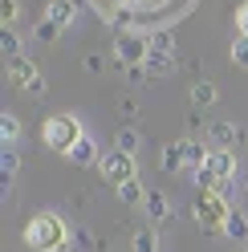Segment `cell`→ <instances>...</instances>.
<instances>
[{
  "mask_svg": "<svg viewBox=\"0 0 248 252\" xmlns=\"http://www.w3.org/2000/svg\"><path fill=\"white\" fill-rule=\"evenodd\" d=\"M208 138L216 143V151H232L236 143H244V130H240L236 122L220 118V122H212V126H208Z\"/></svg>",
  "mask_w": 248,
  "mask_h": 252,
  "instance_id": "obj_6",
  "label": "cell"
},
{
  "mask_svg": "<svg viewBox=\"0 0 248 252\" xmlns=\"http://www.w3.org/2000/svg\"><path fill=\"white\" fill-rule=\"evenodd\" d=\"M208 171H212V175L216 179H236V155H232V151H216L212 147V159H208Z\"/></svg>",
  "mask_w": 248,
  "mask_h": 252,
  "instance_id": "obj_8",
  "label": "cell"
},
{
  "mask_svg": "<svg viewBox=\"0 0 248 252\" xmlns=\"http://www.w3.org/2000/svg\"><path fill=\"white\" fill-rule=\"evenodd\" d=\"M86 69H90V73H102V57L90 53V57H86Z\"/></svg>",
  "mask_w": 248,
  "mask_h": 252,
  "instance_id": "obj_29",
  "label": "cell"
},
{
  "mask_svg": "<svg viewBox=\"0 0 248 252\" xmlns=\"http://www.w3.org/2000/svg\"><path fill=\"white\" fill-rule=\"evenodd\" d=\"M159 167L167 175H179V171H187V159H183V143H167L163 155H159Z\"/></svg>",
  "mask_w": 248,
  "mask_h": 252,
  "instance_id": "obj_10",
  "label": "cell"
},
{
  "mask_svg": "<svg viewBox=\"0 0 248 252\" xmlns=\"http://www.w3.org/2000/svg\"><path fill=\"white\" fill-rule=\"evenodd\" d=\"M102 175H106V183H114V187H122L126 179H134L138 175V167H134V155H126V151H110V155H102Z\"/></svg>",
  "mask_w": 248,
  "mask_h": 252,
  "instance_id": "obj_5",
  "label": "cell"
},
{
  "mask_svg": "<svg viewBox=\"0 0 248 252\" xmlns=\"http://www.w3.org/2000/svg\"><path fill=\"white\" fill-rule=\"evenodd\" d=\"M183 159H187V171L195 175L199 167H208V159H212V151H208L204 143H195V138H183Z\"/></svg>",
  "mask_w": 248,
  "mask_h": 252,
  "instance_id": "obj_11",
  "label": "cell"
},
{
  "mask_svg": "<svg viewBox=\"0 0 248 252\" xmlns=\"http://www.w3.org/2000/svg\"><path fill=\"white\" fill-rule=\"evenodd\" d=\"M25 244L37 252H65L69 248V228L57 212H41L25 224Z\"/></svg>",
  "mask_w": 248,
  "mask_h": 252,
  "instance_id": "obj_1",
  "label": "cell"
},
{
  "mask_svg": "<svg viewBox=\"0 0 248 252\" xmlns=\"http://www.w3.org/2000/svg\"><path fill=\"white\" fill-rule=\"evenodd\" d=\"M0 138H4L8 147L21 138V122H17V114H0Z\"/></svg>",
  "mask_w": 248,
  "mask_h": 252,
  "instance_id": "obj_19",
  "label": "cell"
},
{
  "mask_svg": "<svg viewBox=\"0 0 248 252\" xmlns=\"http://www.w3.org/2000/svg\"><path fill=\"white\" fill-rule=\"evenodd\" d=\"M212 102H216V86L212 82H195L191 86V106L199 110V106H212Z\"/></svg>",
  "mask_w": 248,
  "mask_h": 252,
  "instance_id": "obj_15",
  "label": "cell"
},
{
  "mask_svg": "<svg viewBox=\"0 0 248 252\" xmlns=\"http://www.w3.org/2000/svg\"><path fill=\"white\" fill-rule=\"evenodd\" d=\"M12 21H17V0H0V25L12 29Z\"/></svg>",
  "mask_w": 248,
  "mask_h": 252,
  "instance_id": "obj_25",
  "label": "cell"
},
{
  "mask_svg": "<svg viewBox=\"0 0 248 252\" xmlns=\"http://www.w3.org/2000/svg\"><path fill=\"white\" fill-rule=\"evenodd\" d=\"M118 151L134 155V151H138V130H130V126H122V130H118Z\"/></svg>",
  "mask_w": 248,
  "mask_h": 252,
  "instance_id": "obj_23",
  "label": "cell"
},
{
  "mask_svg": "<svg viewBox=\"0 0 248 252\" xmlns=\"http://www.w3.org/2000/svg\"><path fill=\"white\" fill-rule=\"evenodd\" d=\"M147 41H151V53H167V57L175 53V37L167 33V29H159V33H151Z\"/></svg>",
  "mask_w": 248,
  "mask_h": 252,
  "instance_id": "obj_16",
  "label": "cell"
},
{
  "mask_svg": "<svg viewBox=\"0 0 248 252\" xmlns=\"http://www.w3.org/2000/svg\"><path fill=\"white\" fill-rule=\"evenodd\" d=\"M73 240H77V244H82V248H98L94 240H90V232H86V228H73Z\"/></svg>",
  "mask_w": 248,
  "mask_h": 252,
  "instance_id": "obj_28",
  "label": "cell"
},
{
  "mask_svg": "<svg viewBox=\"0 0 248 252\" xmlns=\"http://www.w3.org/2000/svg\"><path fill=\"white\" fill-rule=\"evenodd\" d=\"M0 53H4L8 61H12V57H21V37L12 33V29H0Z\"/></svg>",
  "mask_w": 248,
  "mask_h": 252,
  "instance_id": "obj_21",
  "label": "cell"
},
{
  "mask_svg": "<svg viewBox=\"0 0 248 252\" xmlns=\"http://www.w3.org/2000/svg\"><path fill=\"white\" fill-rule=\"evenodd\" d=\"M147 216H151V224H163V220L175 216V208H171V199H167L163 191H151L147 195Z\"/></svg>",
  "mask_w": 248,
  "mask_h": 252,
  "instance_id": "obj_12",
  "label": "cell"
},
{
  "mask_svg": "<svg viewBox=\"0 0 248 252\" xmlns=\"http://www.w3.org/2000/svg\"><path fill=\"white\" fill-rule=\"evenodd\" d=\"M236 29H240V37H248V0H244L240 12H236Z\"/></svg>",
  "mask_w": 248,
  "mask_h": 252,
  "instance_id": "obj_27",
  "label": "cell"
},
{
  "mask_svg": "<svg viewBox=\"0 0 248 252\" xmlns=\"http://www.w3.org/2000/svg\"><path fill=\"white\" fill-rule=\"evenodd\" d=\"M130 252H159V240H155V232H151V228L134 232V240H130Z\"/></svg>",
  "mask_w": 248,
  "mask_h": 252,
  "instance_id": "obj_20",
  "label": "cell"
},
{
  "mask_svg": "<svg viewBox=\"0 0 248 252\" xmlns=\"http://www.w3.org/2000/svg\"><path fill=\"white\" fill-rule=\"evenodd\" d=\"M45 17H49L57 29H69L77 21V0H49V8H45Z\"/></svg>",
  "mask_w": 248,
  "mask_h": 252,
  "instance_id": "obj_9",
  "label": "cell"
},
{
  "mask_svg": "<svg viewBox=\"0 0 248 252\" xmlns=\"http://www.w3.org/2000/svg\"><path fill=\"white\" fill-rule=\"evenodd\" d=\"M114 57H118L126 69H138V65H147V57H151V41H147L143 33H118Z\"/></svg>",
  "mask_w": 248,
  "mask_h": 252,
  "instance_id": "obj_4",
  "label": "cell"
},
{
  "mask_svg": "<svg viewBox=\"0 0 248 252\" xmlns=\"http://www.w3.org/2000/svg\"><path fill=\"white\" fill-rule=\"evenodd\" d=\"M69 163H77V167H94V163H102V159H98V143L86 134L82 143H77V147L69 151Z\"/></svg>",
  "mask_w": 248,
  "mask_h": 252,
  "instance_id": "obj_13",
  "label": "cell"
},
{
  "mask_svg": "<svg viewBox=\"0 0 248 252\" xmlns=\"http://www.w3.org/2000/svg\"><path fill=\"white\" fill-rule=\"evenodd\" d=\"M57 33H61V29H57V25L49 21V17H41V21L33 25V37H37L41 45H53V41H57Z\"/></svg>",
  "mask_w": 248,
  "mask_h": 252,
  "instance_id": "obj_18",
  "label": "cell"
},
{
  "mask_svg": "<svg viewBox=\"0 0 248 252\" xmlns=\"http://www.w3.org/2000/svg\"><path fill=\"white\" fill-rule=\"evenodd\" d=\"M41 138H45V147L57 151V155H69L77 143L86 138V126L77 122L73 114H49L41 126Z\"/></svg>",
  "mask_w": 248,
  "mask_h": 252,
  "instance_id": "obj_2",
  "label": "cell"
},
{
  "mask_svg": "<svg viewBox=\"0 0 248 252\" xmlns=\"http://www.w3.org/2000/svg\"><path fill=\"white\" fill-rule=\"evenodd\" d=\"M4 77H8V86H17V90H29V86H33L41 73H37V65H33L29 57H12V61H8V73H4Z\"/></svg>",
  "mask_w": 248,
  "mask_h": 252,
  "instance_id": "obj_7",
  "label": "cell"
},
{
  "mask_svg": "<svg viewBox=\"0 0 248 252\" xmlns=\"http://www.w3.org/2000/svg\"><path fill=\"white\" fill-rule=\"evenodd\" d=\"M147 195H151V191L143 187V179H138V175H134V179H126V183L118 187V199L126 203V208H138V203H147Z\"/></svg>",
  "mask_w": 248,
  "mask_h": 252,
  "instance_id": "obj_14",
  "label": "cell"
},
{
  "mask_svg": "<svg viewBox=\"0 0 248 252\" xmlns=\"http://www.w3.org/2000/svg\"><path fill=\"white\" fill-rule=\"evenodd\" d=\"M134 4H143V8H155V4H163V0H134Z\"/></svg>",
  "mask_w": 248,
  "mask_h": 252,
  "instance_id": "obj_30",
  "label": "cell"
},
{
  "mask_svg": "<svg viewBox=\"0 0 248 252\" xmlns=\"http://www.w3.org/2000/svg\"><path fill=\"white\" fill-rule=\"evenodd\" d=\"M232 61H236L240 69H248V37H236V41H232Z\"/></svg>",
  "mask_w": 248,
  "mask_h": 252,
  "instance_id": "obj_24",
  "label": "cell"
},
{
  "mask_svg": "<svg viewBox=\"0 0 248 252\" xmlns=\"http://www.w3.org/2000/svg\"><path fill=\"white\" fill-rule=\"evenodd\" d=\"M240 252H248V248H240Z\"/></svg>",
  "mask_w": 248,
  "mask_h": 252,
  "instance_id": "obj_31",
  "label": "cell"
},
{
  "mask_svg": "<svg viewBox=\"0 0 248 252\" xmlns=\"http://www.w3.org/2000/svg\"><path fill=\"white\" fill-rule=\"evenodd\" d=\"M191 212H195V220H199V224H204L208 232H224L228 216L236 212V208H232V199H228V195H220V191H195Z\"/></svg>",
  "mask_w": 248,
  "mask_h": 252,
  "instance_id": "obj_3",
  "label": "cell"
},
{
  "mask_svg": "<svg viewBox=\"0 0 248 252\" xmlns=\"http://www.w3.org/2000/svg\"><path fill=\"white\" fill-rule=\"evenodd\" d=\"M147 69H151V73L171 69V57H167V53H151V57H147Z\"/></svg>",
  "mask_w": 248,
  "mask_h": 252,
  "instance_id": "obj_26",
  "label": "cell"
},
{
  "mask_svg": "<svg viewBox=\"0 0 248 252\" xmlns=\"http://www.w3.org/2000/svg\"><path fill=\"white\" fill-rule=\"evenodd\" d=\"M0 171H4V179H8V175H17V171H21V155L12 151V147H4V155H0Z\"/></svg>",
  "mask_w": 248,
  "mask_h": 252,
  "instance_id": "obj_22",
  "label": "cell"
},
{
  "mask_svg": "<svg viewBox=\"0 0 248 252\" xmlns=\"http://www.w3.org/2000/svg\"><path fill=\"white\" fill-rule=\"evenodd\" d=\"M224 236H232V240H248V220L240 212H232L228 224H224Z\"/></svg>",
  "mask_w": 248,
  "mask_h": 252,
  "instance_id": "obj_17",
  "label": "cell"
}]
</instances>
